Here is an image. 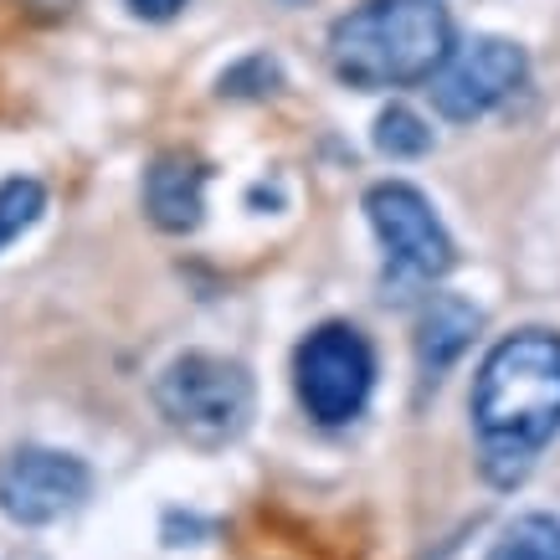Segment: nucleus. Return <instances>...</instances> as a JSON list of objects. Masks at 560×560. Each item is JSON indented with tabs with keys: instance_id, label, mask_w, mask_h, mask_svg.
<instances>
[{
	"instance_id": "1",
	"label": "nucleus",
	"mask_w": 560,
	"mask_h": 560,
	"mask_svg": "<svg viewBox=\"0 0 560 560\" xmlns=\"http://www.w3.org/2000/svg\"><path fill=\"white\" fill-rule=\"evenodd\" d=\"M478 463L493 489L525 483L550 438L560 432V335L520 329L499 340L474 381Z\"/></svg>"
},
{
	"instance_id": "2",
	"label": "nucleus",
	"mask_w": 560,
	"mask_h": 560,
	"mask_svg": "<svg viewBox=\"0 0 560 560\" xmlns=\"http://www.w3.org/2000/svg\"><path fill=\"white\" fill-rule=\"evenodd\" d=\"M453 47L442 0H365L329 26V68L360 93L432 83Z\"/></svg>"
},
{
	"instance_id": "3",
	"label": "nucleus",
	"mask_w": 560,
	"mask_h": 560,
	"mask_svg": "<svg viewBox=\"0 0 560 560\" xmlns=\"http://www.w3.org/2000/svg\"><path fill=\"white\" fill-rule=\"evenodd\" d=\"M154 407L190 442L221 447V442L237 438L247 417H253V375L242 371L237 360L190 350V355L171 360L165 375L154 381Z\"/></svg>"
},
{
	"instance_id": "4",
	"label": "nucleus",
	"mask_w": 560,
	"mask_h": 560,
	"mask_svg": "<svg viewBox=\"0 0 560 560\" xmlns=\"http://www.w3.org/2000/svg\"><path fill=\"white\" fill-rule=\"evenodd\" d=\"M293 386L299 401L314 422L324 427H345L355 422L375 386V350L360 335L355 324H319L299 355H293Z\"/></svg>"
},
{
	"instance_id": "5",
	"label": "nucleus",
	"mask_w": 560,
	"mask_h": 560,
	"mask_svg": "<svg viewBox=\"0 0 560 560\" xmlns=\"http://www.w3.org/2000/svg\"><path fill=\"white\" fill-rule=\"evenodd\" d=\"M529 57L520 42H504V36H474L463 47L447 51V62L432 72V108L453 124H474L483 119L489 108L510 98L514 88L525 83Z\"/></svg>"
},
{
	"instance_id": "6",
	"label": "nucleus",
	"mask_w": 560,
	"mask_h": 560,
	"mask_svg": "<svg viewBox=\"0 0 560 560\" xmlns=\"http://www.w3.org/2000/svg\"><path fill=\"white\" fill-rule=\"evenodd\" d=\"M365 217H371L375 237L386 247V257L411 278H442V272L458 262V247L447 237V226L438 221L432 201L407 180H381L365 190Z\"/></svg>"
},
{
	"instance_id": "7",
	"label": "nucleus",
	"mask_w": 560,
	"mask_h": 560,
	"mask_svg": "<svg viewBox=\"0 0 560 560\" xmlns=\"http://www.w3.org/2000/svg\"><path fill=\"white\" fill-rule=\"evenodd\" d=\"M88 489V463L57 447H16L0 458V514L11 525H51L78 510Z\"/></svg>"
},
{
	"instance_id": "8",
	"label": "nucleus",
	"mask_w": 560,
	"mask_h": 560,
	"mask_svg": "<svg viewBox=\"0 0 560 560\" xmlns=\"http://www.w3.org/2000/svg\"><path fill=\"white\" fill-rule=\"evenodd\" d=\"M144 211L160 232H196L206 211V165L190 154H160L144 171Z\"/></svg>"
},
{
	"instance_id": "9",
	"label": "nucleus",
	"mask_w": 560,
	"mask_h": 560,
	"mask_svg": "<svg viewBox=\"0 0 560 560\" xmlns=\"http://www.w3.org/2000/svg\"><path fill=\"white\" fill-rule=\"evenodd\" d=\"M478 329V308L463 304L458 293H438L432 304L422 308V319H417V360H422L427 375H442L453 360L468 350Z\"/></svg>"
},
{
	"instance_id": "10",
	"label": "nucleus",
	"mask_w": 560,
	"mask_h": 560,
	"mask_svg": "<svg viewBox=\"0 0 560 560\" xmlns=\"http://www.w3.org/2000/svg\"><path fill=\"white\" fill-rule=\"evenodd\" d=\"M483 560H560V520L556 514H520Z\"/></svg>"
},
{
	"instance_id": "11",
	"label": "nucleus",
	"mask_w": 560,
	"mask_h": 560,
	"mask_svg": "<svg viewBox=\"0 0 560 560\" xmlns=\"http://www.w3.org/2000/svg\"><path fill=\"white\" fill-rule=\"evenodd\" d=\"M42 211H47V190H42V180H32V175L0 180V247H11Z\"/></svg>"
},
{
	"instance_id": "12",
	"label": "nucleus",
	"mask_w": 560,
	"mask_h": 560,
	"mask_svg": "<svg viewBox=\"0 0 560 560\" xmlns=\"http://www.w3.org/2000/svg\"><path fill=\"white\" fill-rule=\"evenodd\" d=\"M375 144H381V154H390V160H411V154H427L432 129H427L411 108H386V114L375 119Z\"/></svg>"
},
{
	"instance_id": "13",
	"label": "nucleus",
	"mask_w": 560,
	"mask_h": 560,
	"mask_svg": "<svg viewBox=\"0 0 560 560\" xmlns=\"http://www.w3.org/2000/svg\"><path fill=\"white\" fill-rule=\"evenodd\" d=\"M180 5L186 0H129V11L144 21H171V16H180Z\"/></svg>"
}]
</instances>
